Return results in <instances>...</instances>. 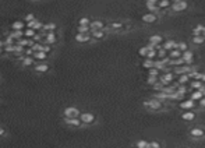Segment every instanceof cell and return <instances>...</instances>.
<instances>
[{
  "instance_id": "obj_12",
  "label": "cell",
  "mask_w": 205,
  "mask_h": 148,
  "mask_svg": "<svg viewBox=\"0 0 205 148\" xmlns=\"http://www.w3.org/2000/svg\"><path fill=\"white\" fill-rule=\"evenodd\" d=\"M188 7V4H187L184 0H182V1H179V3H174V4H172V10L173 11H176V13H180V11H184V10Z\"/></svg>"
},
{
  "instance_id": "obj_49",
  "label": "cell",
  "mask_w": 205,
  "mask_h": 148,
  "mask_svg": "<svg viewBox=\"0 0 205 148\" xmlns=\"http://www.w3.org/2000/svg\"><path fill=\"white\" fill-rule=\"evenodd\" d=\"M148 3H154V4H158L159 3V0H146Z\"/></svg>"
},
{
  "instance_id": "obj_31",
  "label": "cell",
  "mask_w": 205,
  "mask_h": 148,
  "mask_svg": "<svg viewBox=\"0 0 205 148\" xmlns=\"http://www.w3.org/2000/svg\"><path fill=\"white\" fill-rule=\"evenodd\" d=\"M91 21L92 20L89 17H81V18L78 20V25H89Z\"/></svg>"
},
{
  "instance_id": "obj_51",
  "label": "cell",
  "mask_w": 205,
  "mask_h": 148,
  "mask_svg": "<svg viewBox=\"0 0 205 148\" xmlns=\"http://www.w3.org/2000/svg\"><path fill=\"white\" fill-rule=\"evenodd\" d=\"M29 1H34V3H41V1H45V0H29Z\"/></svg>"
},
{
  "instance_id": "obj_37",
  "label": "cell",
  "mask_w": 205,
  "mask_h": 148,
  "mask_svg": "<svg viewBox=\"0 0 205 148\" xmlns=\"http://www.w3.org/2000/svg\"><path fill=\"white\" fill-rule=\"evenodd\" d=\"M166 56H169V52H168V51H165L163 48H162L160 51H158V57H159V59H165Z\"/></svg>"
},
{
  "instance_id": "obj_39",
  "label": "cell",
  "mask_w": 205,
  "mask_h": 148,
  "mask_svg": "<svg viewBox=\"0 0 205 148\" xmlns=\"http://www.w3.org/2000/svg\"><path fill=\"white\" fill-rule=\"evenodd\" d=\"M158 81H159V77H151V75L148 77V80H146V83L149 84V85H155Z\"/></svg>"
},
{
  "instance_id": "obj_18",
  "label": "cell",
  "mask_w": 205,
  "mask_h": 148,
  "mask_svg": "<svg viewBox=\"0 0 205 148\" xmlns=\"http://www.w3.org/2000/svg\"><path fill=\"white\" fill-rule=\"evenodd\" d=\"M182 56H183V52L179 51L177 48H176V49H173V51L169 52V57H170V59H180Z\"/></svg>"
},
{
  "instance_id": "obj_7",
  "label": "cell",
  "mask_w": 205,
  "mask_h": 148,
  "mask_svg": "<svg viewBox=\"0 0 205 148\" xmlns=\"http://www.w3.org/2000/svg\"><path fill=\"white\" fill-rule=\"evenodd\" d=\"M74 41L77 42V43H89V42H92L91 32H88V34L77 32L75 34V37H74Z\"/></svg>"
},
{
  "instance_id": "obj_6",
  "label": "cell",
  "mask_w": 205,
  "mask_h": 148,
  "mask_svg": "<svg viewBox=\"0 0 205 148\" xmlns=\"http://www.w3.org/2000/svg\"><path fill=\"white\" fill-rule=\"evenodd\" d=\"M18 62H20V64H21V67H24V69H32L34 64L37 63V60L34 59V56H27V55H24Z\"/></svg>"
},
{
  "instance_id": "obj_15",
  "label": "cell",
  "mask_w": 205,
  "mask_h": 148,
  "mask_svg": "<svg viewBox=\"0 0 205 148\" xmlns=\"http://www.w3.org/2000/svg\"><path fill=\"white\" fill-rule=\"evenodd\" d=\"M180 108L182 109H193V108H195V103H194V101L193 99H188V101H182L180 102Z\"/></svg>"
},
{
  "instance_id": "obj_45",
  "label": "cell",
  "mask_w": 205,
  "mask_h": 148,
  "mask_svg": "<svg viewBox=\"0 0 205 148\" xmlns=\"http://www.w3.org/2000/svg\"><path fill=\"white\" fill-rule=\"evenodd\" d=\"M177 92H179V94H182V95H184V94H186V87H184V85L179 87V88H177Z\"/></svg>"
},
{
  "instance_id": "obj_8",
  "label": "cell",
  "mask_w": 205,
  "mask_h": 148,
  "mask_svg": "<svg viewBox=\"0 0 205 148\" xmlns=\"http://www.w3.org/2000/svg\"><path fill=\"white\" fill-rule=\"evenodd\" d=\"M89 28H91V31H99V29H106L108 28V25H106L102 20L99 18H95L92 20L91 24H89Z\"/></svg>"
},
{
  "instance_id": "obj_23",
  "label": "cell",
  "mask_w": 205,
  "mask_h": 148,
  "mask_svg": "<svg viewBox=\"0 0 205 148\" xmlns=\"http://www.w3.org/2000/svg\"><path fill=\"white\" fill-rule=\"evenodd\" d=\"M204 98V94L201 92L200 89H197V91H194V92L191 94V99L193 101H201Z\"/></svg>"
},
{
  "instance_id": "obj_2",
  "label": "cell",
  "mask_w": 205,
  "mask_h": 148,
  "mask_svg": "<svg viewBox=\"0 0 205 148\" xmlns=\"http://www.w3.org/2000/svg\"><path fill=\"white\" fill-rule=\"evenodd\" d=\"M59 34L57 31L56 32H46L43 34L42 32V42L43 43H48V45H52V46H56L59 43Z\"/></svg>"
},
{
  "instance_id": "obj_46",
  "label": "cell",
  "mask_w": 205,
  "mask_h": 148,
  "mask_svg": "<svg viewBox=\"0 0 205 148\" xmlns=\"http://www.w3.org/2000/svg\"><path fill=\"white\" fill-rule=\"evenodd\" d=\"M4 56H7V53H6L4 48H0V57H4Z\"/></svg>"
},
{
  "instance_id": "obj_26",
  "label": "cell",
  "mask_w": 205,
  "mask_h": 148,
  "mask_svg": "<svg viewBox=\"0 0 205 148\" xmlns=\"http://www.w3.org/2000/svg\"><path fill=\"white\" fill-rule=\"evenodd\" d=\"M142 66H144L145 69H152V67L155 66V62L152 60V59H148V57H145V60H144Z\"/></svg>"
},
{
  "instance_id": "obj_20",
  "label": "cell",
  "mask_w": 205,
  "mask_h": 148,
  "mask_svg": "<svg viewBox=\"0 0 205 148\" xmlns=\"http://www.w3.org/2000/svg\"><path fill=\"white\" fill-rule=\"evenodd\" d=\"M149 43H154V45H160V42L163 41L162 39V37L160 35H152V37H149Z\"/></svg>"
},
{
  "instance_id": "obj_50",
  "label": "cell",
  "mask_w": 205,
  "mask_h": 148,
  "mask_svg": "<svg viewBox=\"0 0 205 148\" xmlns=\"http://www.w3.org/2000/svg\"><path fill=\"white\" fill-rule=\"evenodd\" d=\"M200 81H202V83H205V74H204V73L201 74V78H200Z\"/></svg>"
},
{
  "instance_id": "obj_41",
  "label": "cell",
  "mask_w": 205,
  "mask_h": 148,
  "mask_svg": "<svg viewBox=\"0 0 205 148\" xmlns=\"http://www.w3.org/2000/svg\"><path fill=\"white\" fill-rule=\"evenodd\" d=\"M177 49H179V51H182V52L188 51V49H187V43H186V42H180V43H177Z\"/></svg>"
},
{
  "instance_id": "obj_54",
  "label": "cell",
  "mask_w": 205,
  "mask_h": 148,
  "mask_svg": "<svg viewBox=\"0 0 205 148\" xmlns=\"http://www.w3.org/2000/svg\"><path fill=\"white\" fill-rule=\"evenodd\" d=\"M0 81H1V75H0Z\"/></svg>"
},
{
  "instance_id": "obj_32",
  "label": "cell",
  "mask_w": 205,
  "mask_h": 148,
  "mask_svg": "<svg viewBox=\"0 0 205 148\" xmlns=\"http://www.w3.org/2000/svg\"><path fill=\"white\" fill-rule=\"evenodd\" d=\"M158 6H159V9H166V7H172V6H170V0H159Z\"/></svg>"
},
{
  "instance_id": "obj_19",
  "label": "cell",
  "mask_w": 205,
  "mask_h": 148,
  "mask_svg": "<svg viewBox=\"0 0 205 148\" xmlns=\"http://www.w3.org/2000/svg\"><path fill=\"white\" fill-rule=\"evenodd\" d=\"M172 80H173V74H172V73H166V74H163V75L160 77V83H162V84H169Z\"/></svg>"
},
{
  "instance_id": "obj_4",
  "label": "cell",
  "mask_w": 205,
  "mask_h": 148,
  "mask_svg": "<svg viewBox=\"0 0 205 148\" xmlns=\"http://www.w3.org/2000/svg\"><path fill=\"white\" fill-rule=\"evenodd\" d=\"M80 119H81L84 126H92L96 122V116L94 115L92 112H81Z\"/></svg>"
},
{
  "instance_id": "obj_42",
  "label": "cell",
  "mask_w": 205,
  "mask_h": 148,
  "mask_svg": "<svg viewBox=\"0 0 205 148\" xmlns=\"http://www.w3.org/2000/svg\"><path fill=\"white\" fill-rule=\"evenodd\" d=\"M152 87H154V89H155V91H163V84L160 83V81H158V83L155 84V85H152Z\"/></svg>"
},
{
  "instance_id": "obj_44",
  "label": "cell",
  "mask_w": 205,
  "mask_h": 148,
  "mask_svg": "<svg viewBox=\"0 0 205 148\" xmlns=\"http://www.w3.org/2000/svg\"><path fill=\"white\" fill-rule=\"evenodd\" d=\"M149 148H160V144L156 143V141H151V143H149Z\"/></svg>"
},
{
  "instance_id": "obj_3",
  "label": "cell",
  "mask_w": 205,
  "mask_h": 148,
  "mask_svg": "<svg viewBox=\"0 0 205 148\" xmlns=\"http://www.w3.org/2000/svg\"><path fill=\"white\" fill-rule=\"evenodd\" d=\"M81 111L75 105H68L62 111V117H80Z\"/></svg>"
},
{
  "instance_id": "obj_36",
  "label": "cell",
  "mask_w": 205,
  "mask_h": 148,
  "mask_svg": "<svg viewBox=\"0 0 205 148\" xmlns=\"http://www.w3.org/2000/svg\"><path fill=\"white\" fill-rule=\"evenodd\" d=\"M34 20H37V18H35V14H32V13L25 14V17H24V21H27V23H31Z\"/></svg>"
},
{
  "instance_id": "obj_28",
  "label": "cell",
  "mask_w": 205,
  "mask_h": 148,
  "mask_svg": "<svg viewBox=\"0 0 205 148\" xmlns=\"http://www.w3.org/2000/svg\"><path fill=\"white\" fill-rule=\"evenodd\" d=\"M23 28H24L23 21H15V23H13V25H11V29H13V31H20V29H23Z\"/></svg>"
},
{
  "instance_id": "obj_40",
  "label": "cell",
  "mask_w": 205,
  "mask_h": 148,
  "mask_svg": "<svg viewBox=\"0 0 205 148\" xmlns=\"http://www.w3.org/2000/svg\"><path fill=\"white\" fill-rule=\"evenodd\" d=\"M149 75L151 77H158V75H159V69H156V67L149 69Z\"/></svg>"
},
{
  "instance_id": "obj_47",
  "label": "cell",
  "mask_w": 205,
  "mask_h": 148,
  "mask_svg": "<svg viewBox=\"0 0 205 148\" xmlns=\"http://www.w3.org/2000/svg\"><path fill=\"white\" fill-rule=\"evenodd\" d=\"M7 46V42H6V39H0V48H6Z\"/></svg>"
},
{
  "instance_id": "obj_11",
  "label": "cell",
  "mask_w": 205,
  "mask_h": 148,
  "mask_svg": "<svg viewBox=\"0 0 205 148\" xmlns=\"http://www.w3.org/2000/svg\"><path fill=\"white\" fill-rule=\"evenodd\" d=\"M57 31V24L56 23H48L43 24V28H42L41 32L46 34V32H56Z\"/></svg>"
},
{
  "instance_id": "obj_52",
  "label": "cell",
  "mask_w": 205,
  "mask_h": 148,
  "mask_svg": "<svg viewBox=\"0 0 205 148\" xmlns=\"http://www.w3.org/2000/svg\"><path fill=\"white\" fill-rule=\"evenodd\" d=\"M200 91H201V92H202V94H204V97H205V85H204V87H202V88H201Z\"/></svg>"
},
{
  "instance_id": "obj_17",
  "label": "cell",
  "mask_w": 205,
  "mask_h": 148,
  "mask_svg": "<svg viewBox=\"0 0 205 148\" xmlns=\"http://www.w3.org/2000/svg\"><path fill=\"white\" fill-rule=\"evenodd\" d=\"M177 48V43L174 41H166L163 43V49L165 51H168V52H170V51H173V49H176Z\"/></svg>"
},
{
  "instance_id": "obj_38",
  "label": "cell",
  "mask_w": 205,
  "mask_h": 148,
  "mask_svg": "<svg viewBox=\"0 0 205 148\" xmlns=\"http://www.w3.org/2000/svg\"><path fill=\"white\" fill-rule=\"evenodd\" d=\"M148 49H149V48H148ZM155 56H158V51H155V49H149V51H148V55H146L148 59H154Z\"/></svg>"
},
{
  "instance_id": "obj_34",
  "label": "cell",
  "mask_w": 205,
  "mask_h": 148,
  "mask_svg": "<svg viewBox=\"0 0 205 148\" xmlns=\"http://www.w3.org/2000/svg\"><path fill=\"white\" fill-rule=\"evenodd\" d=\"M137 147H140V148H149V143L145 141V140H140V141H137Z\"/></svg>"
},
{
  "instance_id": "obj_35",
  "label": "cell",
  "mask_w": 205,
  "mask_h": 148,
  "mask_svg": "<svg viewBox=\"0 0 205 148\" xmlns=\"http://www.w3.org/2000/svg\"><path fill=\"white\" fill-rule=\"evenodd\" d=\"M188 78H190V77H188V74H180V78H179V83L182 84H186V83H188Z\"/></svg>"
},
{
  "instance_id": "obj_16",
  "label": "cell",
  "mask_w": 205,
  "mask_h": 148,
  "mask_svg": "<svg viewBox=\"0 0 205 148\" xmlns=\"http://www.w3.org/2000/svg\"><path fill=\"white\" fill-rule=\"evenodd\" d=\"M183 60L186 62V64H190V63H193V59H194V55H193V52L190 51H186L183 52Z\"/></svg>"
},
{
  "instance_id": "obj_13",
  "label": "cell",
  "mask_w": 205,
  "mask_h": 148,
  "mask_svg": "<svg viewBox=\"0 0 205 148\" xmlns=\"http://www.w3.org/2000/svg\"><path fill=\"white\" fill-rule=\"evenodd\" d=\"M92 41H99L106 37V29H99V31H91Z\"/></svg>"
},
{
  "instance_id": "obj_21",
  "label": "cell",
  "mask_w": 205,
  "mask_h": 148,
  "mask_svg": "<svg viewBox=\"0 0 205 148\" xmlns=\"http://www.w3.org/2000/svg\"><path fill=\"white\" fill-rule=\"evenodd\" d=\"M190 134L193 136V137H195V138H200V137H204V130L201 129H193L191 131H190Z\"/></svg>"
},
{
  "instance_id": "obj_30",
  "label": "cell",
  "mask_w": 205,
  "mask_h": 148,
  "mask_svg": "<svg viewBox=\"0 0 205 148\" xmlns=\"http://www.w3.org/2000/svg\"><path fill=\"white\" fill-rule=\"evenodd\" d=\"M77 32L88 34V32H91V28H89V25H78V27H77Z\"/></svg>"
},
{
  "instance_id": "obj_48",
  "label": "cell",
  "mask_w": 205,
  "mask_h": 148,
  "mask_svg": "<svg viewBox=\"0 0 205 148\" xmlns=\"http://www.w3.org/2000/svg\"><path fill=\"white\" fill-rule=\"evenodd\" d=\"M200 105H201V106H202V108H205V97H204V98H202V99H201V101H200Z\"/></svg>"
},
{
  "instance_id": "obj_43",
  "label": "cell",
  "mask_w": 205,
  "mask_h": 148,
  "mask_svg": "<svg viewBox=\"0 0 205 148\" xmlns=\"http://www.w3.org/2000/svg\"><path fill=\"white\" fill-rule=\"evenodd\" d=\"M148 46H144V48H141L140 49V56H144V57H146V55H148Z\"/></svg>"
},
{
  "instance_id": "obj_9",
  "label": "cell",
  "mask_w": 205,
  "mask_h": 148,
  "mask_svg": "<svg viewBox=\"0 0 205 148\" xmlns=\"http://www.w3.org/2000/svg\"><path fill=\"white\" fill-rule=\"evenodd\" d=\"M144 106L149 108V109H154V111H158L162 108V102L159 99H149V101L144 102Z\"/></svg>"
},
{
  "instance_id": "obj_1",
  "label": "cell",
  "mask_w": 205,
  "mask_h": 148,
  "mask_svg": "<svg viewBox=\"0 0 205 148\" xmlns=\"http://www.w3.org/2000/svg\"><path fill=\"white\" fill-rule=\"evenodd\" d=\"M31 70L35 74L42 75V74H48V73H49L50 70H52V66L49 64V62H37Z\"/></svg>"
},
{
  "instance_id": "obj_56",
  "label": "cell",
  "mask_w": 205,
  "mask_h": 148,
  "mask_svg": "<svg viewBox=\"0 0 205 148\" xmlns=\"http://www.w3.org/2000/svg\"><path fill=\"white\" fill-rule=\"evenodd\" d=\"M204 37H205V34H204Z\"/></svg>"
},
{
  "instance_id": "obj_27",
  "label": "cell",
  "mask_w": 205,
  "mask_h": 148,
  "mask_svg": "<svg viewBox=\"0 0 205 148\" xmlns=\"http://www.w3.org/2000/svg\"><path fill=\"white\" fill-rule=\"evenodd\" d=\"M194 35H204L205 34V27L204 25H197L195 28H194Z\"/></svg>"
},
{
  "instance_id": "obj_55",
  "label": "cell",
  "mask_w": 205,
  "mask_h": 148,
  "mask_svg": "<svg viewBox=\"0 0 205 148\" xmlns=\"http://www.w3.org/2000/svg\"><path fill=\"white\" fill-rule=\"evenodd\" d=\"M137 148H140V147H137Z\"/></svg>"
},
{
  "instance_id": "obj_10",
  "label": "cell",
  "mask_w": 205,
  "mask_h": 148,
  "mask_svg": "<svg viewBox=\"0 0 205 148\" xmlns=\"http://www.w3.org/2000/svg\"><path fill=\"white\" fill-rule=\"evenodd\" d=\"M34 59L37 62H48L49 60V53H46V52H35L34 53Z\"/></svg>"
},
{
  "instance_id": "obj_24",
  "label": "cell",
  "mask_w": 205,
  "mask_h": 148,
  "mask_svg": "<svg viewBox=\"0 0 205 148\" xmlns=\"http://www.w3.org/2000/svg\"><path fill=\"white\" fill-rule=\"evenodd\" d=\"M193 42H194L195 45H201V43L205 42V37L204 35H194V37H193Z\"/></svg>"
},
{
  "instance_id": "obj_5",
  "label": "cell",
  "mask_w": 205,
  "mask_h": 148,
  "mask_svg": "<svg viewBox=\"0 0 205 148\" xmlns=\"http://www.w3.org/2000/svg\"><path fill=\"white\" fill-rule=\"evenodd\" d=\"M63 123L70 129H80L81 126H84L80 117H63Z\"/></svg>"
},
{
  "instance_id": "obj_22",
  "label": "cell",
  "mask_w": 205,
  "mask_h": 148,
  "mask_svg": "<svg viewBox=\"0 0 205 148\" xmlns=\"http://www.w3.org/2000/svg\"><path fill=\"white\" fill-rule=\"evenodd\" d=\"M182 119H184V120H187V122L194 120V119H195V113H194V112H186V113L182 115Z\"/></svg>"
},
{
  "instance_id": "obj_29",
  "label": "cell",
  "mask_w": 205,
  "mask_h": 148,
  "mask_svg": "<svg viewBox=\"0 0 205 148\" xmlns=\"http://www.w3.org/2000/svg\"><path fill=\"white\" fill-rule=\"evenodd\" d=\"M146 9L149 10V13H154V14H155L156 11L159 10V6L154 4V3H148V1H146Z\"/></svg>"
},
{
  "instance_id": "obj_14",
  "label": "cell",
  "mask_w": 205,
  "mask_h": 148,
  "mask_svg": "<svg viewBox=\"0 0 205 148\" xmlns=\"http://www.w3.org/2000/svg\"><path fill=\"white\" fill-rule=\"evenodd\" d=\"M142 21H144V23H148V24L155 23V21H156V14H154V13L144 14V15H142Z\"/></svg>"
},
{
  "instance_id": "obj_25",
  "label": "cell",
  "mask_w": 205,
  "mask_h": 148,
  "mask_svg": "<svg viewBox=\"0 0 205 148\" xmlns=\"http://www.w3.org/2000/svg\"><path fill=\"white\" fill-rule=\"evenodd\" d=\"M204 87V83L202 81H200V80H194V81H191V88H194V89H201V88Z\"/></svg>"
},
{
  "instance_id": "obj_53",
  "label": "cell",
  "mask_w": 205,
  "mask_h": 148,
  "mask_svg": "<svg viewBox=\"0 0 205 148\" xmlns=\"http://www.w3.org/2000/svg\"><path fill=\"white\" fill-rule=\"evenodd\" d=\"M172 1H173V4H174V3H179V1H182V0H172Z\"/></svg>"
},
{
  "instance_id": "obj_33",
  "label": "cell",
  "mask_w": 205,
  "mask_h": 148,
  "mask_svg": "<svg viewBox=\"0 0 205 148\" xmlns=\"http://www.w3.org/2000/svg\"><path fill=\"white\" fill-rule=\"evenodd\" d=\"M9 136V131H7V129H6L4 126L0 125V138H6Z\"/></svg>"
}]
</instances>
